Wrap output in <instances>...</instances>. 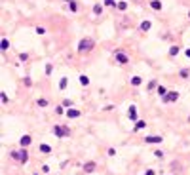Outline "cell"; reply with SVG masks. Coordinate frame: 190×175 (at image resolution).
<instances>
[{
	"label": "cell",
	"mask_w": 190,
	"mask_h": 175,
	"mask_svg": "<svg viewBox=\"0 0 190 175\" xmlns=\"http://www.w3.org/2000/svg\"><path fill=\"white\" fill-rule=\"evenodd\" d=\"M93 46H95L93 38H82V40H80V44H78V50H80L82 53H86V52H89Z\"/></svg>",
	"instance_id": "cell-1"
},
{
	"label": "cell",
	"mask_w": 190,
	"mask_h": 175,
	"mask_svg": "<svg viewBox=\"0 0 190 175\" xmlns=\"http://www.w3.org/2000/svg\"><path fill=\"white\" fill-rule=\"evenodd\" d=\"M53 133L57 137H67V135H70V130L65 128V126H53Z\"/></svg>",
	"instance_id": "cell-2"
},
{
	"label": "cell",
	"mask_w": 190,
	"mask_h": 175,
	"mask_svg": "<svg viewBox=\"0 0 190 175\" xmlns=\"http://www.w3.org/2000/svg\"><path fill=\"white\" fill-rule=\"evenodd\" d=\"M27 156H29V154H27V150H17V152H13V158H15L17 162H21V164H25L27 160H29Z\"/></svg>",
	"instance_id": "cell-3"
},
{
	"label": "cell",
	"mask_w": 190,
	"mask_h": 175,
	"mask_svg": "<svg viewBox=\"0 0 190 175\" xmlns=\"http://www.w3.org/2000/svg\"><path fill=\"white\" fill-rule=\"evenodd\" d=\"M19 143H21V146H29V145L32 143V137H31V135H23Z\"/></svg>",
	"instance_id": "cell-4"
},
{
	"label": "cell",
	"mask_w": 190,
	"mask_h": 175,
	"mask_svg": "<svg viewBox=\"0 0 190 175\" xmlns=\"http://www.w3.org/2000/svg\"><path fill=\"white\" fill-rule=\"evenodd\" d=\"M145 141H146V143H150V145H152V143H154V145H158V143H162V137H160V135H154V137H152V135H150V137H146Z\"/></svg>",
	"instance_id": "cell-5"
},
{
	"label": "cell",
	"mask_w": 190,
	"mask_h": 175,
	"mask_svg": "<svg viewBox=\"0 0 190 175\" xmlns=\"http://www.w3.org/2000/svg\"><path fill=\"white\" fill-rule=\"evenodd\" d=\"M67 116H68V118H78V116H80V110H76V109H68V110H67Z\"/></svg>",
	"instance_id": "cell-6"
},
{
	"label": "cell",
	"mask_w": 190,
	"mask_h": 175,
	"mask_svg": "<svg viewBox=\"0 0 190 175\" xmlns=\"http://www.w3.org/2000/svg\"><path fill=\"white\" fill-rule=\"evenodd\" d=\"M179 99V93L177 92H169L167 93V97H165V101H177Z\"/></svg>",
	"instance_id": "cell-7"
},
{
	"label": "cell",
	"mask_w": 190,
	"mask_h": 175,
	"mask_svg": "<svg viewBox=\"0 0 190 175\" xmlns=\"http://www.w3.org/2000/svg\"><path fill=\"white\" fill-rule=\"evenodd\" d=\"M116 59L120 61V63H128V55L122 53V52H118V53H116Z\"/></svg>",
	"instance_id": "cell-8"
},
{
	"label": "cell",
	"mask_w": 190,
	"mask_h": 175,
	"mask_svg": "<svg viewBox=\"0 0 190 175\" xmlns=\"http://www.w3.org/2000/svg\"><path fill=\"white\" fill-rule=\"evenodd\" d=\"M150 27H152V23H150V21H143V23H141V31H150Z\"/></svg>",
	"instance_id": "cell-9"
},
{
	"label": "cell",
	"mask_w": 190,
	"mask_h": 175,
	"mask_svg": "<svg viewBox=\"0 0 190 175\" xmlns=\"http://www.w3.org/2000/svg\"><path fill=\"white\" fill-rule=\"evenodd\" d=\"M129 118H131V120H135V118H137V107H133V105L129 107Z\"/></svg>",
	"instance_id": "cell-10"
},
{
	"label": "cell",
	"mask_w": 190,
	"mask_h": 175,
	"mask_svg": "<svg viewBox=\"0 0 190 175\" xmlns=\"http://www.w3.org/2000/svg\"><path fill=\"white\" fill-rule=\"evenodd\" d=\"M84 170H86L88 173H91V171H93V170H95V162H88L86 166H84Z\"/></svg>",
	"instance_id": "cell-11"
},
{
	"label": "cell",
	"mask_w": 190,
	"mask_h": 175,
	"mask_svg": "<svg viewBox=\"0 0 190 175\" xmlns=\"http://www.w3.org/2000/svg\"><path fill=\"white\" fill-rule=\"evenodd\" d=\"M40 150H42V152H44V154H50V152H52V146L44 143V145H40Z\"/></svg>",
	"instance_id": "cell-12"
},
{
	"label": "cell",
	"mask_w": 190,
	"mask_h": 175,
	"mask_svg": "<svg viewBox=\"0 0 190 175\" xmlns=\"http://www.w3.org/2000/svg\"><path fill=\"white\" fill-rule=\"evenodd\" d=\"M150 6H152L154 10H162V2H160V0H152Z\"/></svg>",
	"instance_id": "cell-13"
},
{
	"label": "cell",
	"mask_w": 190,
	"mask_h": 175,
	"mask_svg": "<svg viewBox=\"0 0 190 175\" xmlns=\"http://www.w3.org/2000/svg\"><path fill=\"white\" fill-rule=\"evenodd\" d=\"M141 82H143V80H141V76H133V78H131L133 86H141Z\"/></svg>",
	"instance_id": "cell-14"
},
{
	"label": "cell",
	"mask_w": 190,
	"mask_h": 175,
	"mask_svg": "<svg viewBox=\"0 0 190 175\" xmlns=\"http://www.w3.org/2000/svg\"><path fill=\"white\" fill-rule=\"evenodd\" d=\"M80 84H82V86H88V84H89V78H88L86 74H82V76H80Z\"/></svg>",
	"instance_id": "cell-15"
},
{
	"label": "cell",
	"mask_w": 190,
	"mask_h": 175,
	"mask_svg": "<svg viewBox=\"0 0 190 175\" xmlns=\"http://www.w3.org/2000/svg\"><path fill=\"white\" fill-rule=\"evenodd\" d=\"M67 2H70V12H78V4L74 0H67Z\"/></svg>",
	"instance_id": "cell-16"
},
{
	"label": "cell",
	"mask_w": 190,
	"mask_h": 175,
	"mask_svg": "<svg viewBox=\"0 0 190 175\" xmlns=\"http://www.w3.org/2000/svg\"><path fill=\"white\" fill-rule=\"evenodd\" d=\"M145 128H146V124H145L143 120H139V122L135 124V131H137V130H145Z\"/></svg>",
	"instance_id": "cell-17"
},
{
	"label": "cell",
	"mask_w": 190,
	"mask_h": 175,
	"mask_svg": "<svg viewBox=\"0 0 190 175\" xmlns=\"http://www.w3.org/2000/svg\"><path fill=\"white\" fill-rule=\"evenodd\" d=\"M8 46H10V42L6 40V38H2V42H0V48H2V50H8Z\"/></svg>",
	"instance_id": "cell-18"
},
{
	"label": "cell",
	"mask_w": 190,
	"mask_h": 175,
	"mask_svg": "<svg viewBox=\"0 0 190 175\" xmlns=\"http://www.w3.org/2000/svg\"><path fill=\"white\" fill-rule=\"evenodd\" d=\"M116 8H118V10H122V12H124L125 8H128V4H125V2H118V4H116Z\"/></svg>",
	"instance_id": "cell-19"
},
{
	"label": "cell",
	"mask_w": 190,
	"mask_h": 175,
	"mask_svg": "<svg viewBox=\"0 0 190 175\" xmlns=\"http://www.w3.org/2000/svg\"><path fill=\"white\" fill-rule=\"evenodd\" d=\"M101 12H103V8H101V6H99V4H97V6H95V8H93V13H95V15H99V13H101Z\"/></svg>",
	"instance_id": "cell-20"
},
{
	"label": "cell",
	"mask_w": 190,
	"mask_h": 175,
	"mask_svg": "<svg viewBox=\"0 0 190 175\" xmlns=\"http://www.w3.org/2000/svg\"><path fill=\"white\" fill-rule=\"evenodd\" d=\"M59 88H61V89H65V88H67V78H63V80L59 82Z\"/></svg>",
	"instance_id": "cell-21"
},
{
	"label": "cell",
	"mask_w": 190,
	"mask_h": 175,
	"mask_svg": "<svg viewBox=\"0 0 190 175\" xmlns=\"http://www.w3.org/2000/svg\"><path fill=\"white\" fill-rule=\"evenodd\" d=\"M169 53H171V55H177V53H179V48H177V46H173L171 50H169Z\"/></svg>",
	"instance_id": "cell-22"
},
{
	"label": "cell",
	"mask_w": 190,
	"mask_h": 175,
	"mask_svg": "<svg viewBox=\"0 0 190 175\" xmlns=\"http://www.w3.org/2000/svg\"><path fill=\"white\" fill-rule=\"evenodd\" d=\"M38 105L40 107H48V101L46 99H38Z\"/></svg>",
	"instance_id": "cell-23"
},
{
	"label": "cell",
	"mask_w": 190,
	"mask_h": 175,
	"mask_svg": "<svg viewBox=\"0 0 190 175\" xmlns=\"http://www.w3.org/2000/svg\"><path fill=\"white\" fill-rule=\"evenodd\" d=\"M158 93H160V95H165V88L160 86V88H158Z\"/></svg>",
	"instance_id": "cell-24"
},
{
	"label": "cell",
	"mask_w": 190,
	"mask_h": 175,
	"mask_svg": "<svg viewBox=\"0 0 190 175\" xmlns=\"http://www.w3.org/2000/svg\"><path fill=\"white\" fill-rule=\"evenodd\" d=\"M105 6H116L114 0H105Z\"/></svg>",
	"instance_id": "cell-25"
},
{
	"label": "cell",
	"mask_w": 190,
	"mask_h": 175,
	"mask_svg": "<svg viewBox=\"0 0 190 175\" xmlns=\"http://www.w3.org/2000/svg\"><path fill=\"white\" fill-rule=\"evenodd\" d=\"M55 113H57V114H63V113H65V109H63V107H57V109H55Z\"/></svg>",
	"instance_id": "cell-26"
},
{
	"label": "cell",
	"mask_w": 190,
	"mask_h": 175,
	"mask_svg": "<svg viewBox=\"0 0 190 175\" xmlns=\"http://www.w3.org/2000/svg\"><path fill=\"white\" fill-rule=\"evenodd\" d=\"M145 175H154V171H152V170H148V171H146Z\"/></svg>",
	"instance_id": "cell-27"
},
{
	"label": "cell",
	"mask_w": 190,
	"mask_h": 175,
	"mask_svg": "<svg viewBox=\"0 0 190 175\" xmlns=\"http://www.w3.org/2000/svg\"><path fill=\"white\" fill-rule=\"evenodd\" d=\"M185 53H186V57H190V50H186V52H185Z\"/></svg>",
	"instance_id": "cell-28"
},
{
	"label": "cell",
	"mask_w": 190,
	"mask_h": 175,
	"mask_svg": "<svg viewBox=\"0 0 190 175\" xmlns=\"http://www.w3.org/2000/svg\"><path fill=\"white\" fill-rule=\"evenodd\" d=\"M133 2H141V0H133Z\"/></svg>",
	"instance_id": "cell-29"
}]
</instances>
